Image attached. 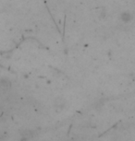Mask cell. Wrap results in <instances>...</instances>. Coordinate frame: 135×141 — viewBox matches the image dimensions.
<instances>
[{"label": "cell", "mask_w": 135, "mask_h": 141, "mask_svg": "<svg viewBox=\"0 0 135 141\" xmlns=\"http://www.w3.org/2000/svg\"><path fill=\"white\" fill-rule=\"evenodd\" d=\"M120 20H121L123 23L128 24V23H130V22H132V14L130 13V11H129V10L123 11V12H121V14H120Z\"/></svg>", "instance_id": "6da1fadb"}, {"label": "cell", "mask_w": 135, "mask_h": 141, "mask_svg": "<svg viewBox=\"0 0 135 141\" xmlns=\"http://www.w3.org/2000/svg\"><path fill=\"white\" fill-rule=\"evenodd\" d=\"M10 86H11V83H10V81L8 79H2L0 80V87L2 88H5V89H8V88H10Z\"/></svg>", "instance_id": "7a4b0ae2"}, {"label": "cell", "mask_w": 135, "mask_h": 141, "mask_svg": "<svg viewBox=\"0 0 135 141\" xmlns=\"http://www.w3.org/2000/svg\"><path fill=\"white\" fill-rule=\"evenodd\" d=\"M100 17H101L102 18H104L106 17V9L104 8V7H103V8L101 9V11H100Z\"/></svg>", "instance_id": "3957f363"}]
</instances>
